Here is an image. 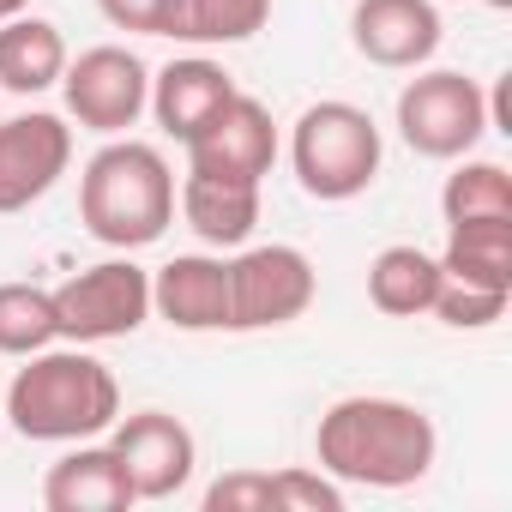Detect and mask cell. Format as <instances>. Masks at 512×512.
I'll use <instances>...</instances> for the list:
<instances>
[{
  "label": "cell",
  "mask_w": 512,
  "mask_h": 512,
  "mask_svg": "<svg viewBox=\"0 0 512 512\" xmlns=\"http://www.w3.org/2000/svg\"><path fill=\"white\" fill-rule=\"evenodd\" d=\"M314 452L320 470L332 482H356V488H410L434 470L440 434L428 422V410L404 404V398H338L320 428H314Z\"/></svg>",
  "instance_id": "obj_1"
},
{
  "label": "cell",
  "mask_w": 512,
  "mask_h": 512,
  "mask_svg": "<svg viewBox=\"0 0 512 512\" xmlns=\"http://www.w3.org/2000/svg\"><path fill=\"white\" fill-rule=\"evenodd\" d=\"M0 416H7L25 440H91L103 428H115L121 416V386L115 374L85 350H37L25 356V368L13 374L7 398H0Z\"/></svg>",
  "instance_id": "obj_2"
},
{
  "label": "cell",
  "mask_w": 512,
  "mask_h": 512,
  "mask_svg": "<svg viewBox=\"0 0 512 512\" xmlns=\"http://www.w3.org/2000/svg\"><path fill=\"white\" fill-rule=\"evenodd\" d=\"M79 223L91 229V241H103L115 253L163 241V229L175 223L169 157L145 139H109L79 175Z\"/></svg>",
  "instance_id": "obj_3"
},
{
  "label": "cell",
  "mask_w": 512,
  "mask_h": 512,
  "mask_svg": "<svg viewBox=\"0 0 512 512\" xmlns=\"http://www.w3.org/2000/svg\"><path fill=\"white\" fill-rule=\"evenodd\" d=\"M290 163H296V181L308 199L344 205V199L368 193L380 175V127L356 103H338V97L308 103L290 133Z\"/></svg>",
  "instance_id": "obj_4"
},
{
  "label": "cell",
  "mask_w": 512,
  "mask_h": 512,
  "mask_svg": "<svg viewBox=\"0 0 512 512\" xmlns=\"http://www.w3.org/2000/svg\"><path fill=\"white\" fill-rule=\"evenodd\" d=\"M398 133L416 157H470L476 139L488 133V91L470 79V73H416L404 91H398Z\"/></svg>",
  "instance_id": "obj_5"
},
{
  "label": "cell",
  "mask_w": 512,
  "mask_h": 512,
  "mask_svg": "<svg viewBox=\"0 0 512 512\" xmlns=\"http://www.w3.org/2000/svg\"><path fill=\"white\" fill-rule=\"evenodd\" d=\"M314 260L290 241L247 247L229 260V332H272L314 308Z\"/></svg>",
  "instance_id": "obj_6"
},
{
  "label": "cell",
  "mask_w": 512,
  "mask_h": 512,
  "mask_svg": "<svg viewBox=\"0 0 512 512\" xmlns=\"http://www.w3.org/2000/svg\"><path fill=\"white\" fill-rule=\"evenodd\" d=\"M145 320H151V272H139L133 260L85 266L55 290V326L67 344H115L133 338Z\"/></svg>",
  "instance_id": "obj_7"
},
{
  "label": "cell",
  "mask_w": 512,
  "mask_h": 512,
  "mask_svg": "<svg viewBox=\"0 0 512 512\" xmlns=\"http://www.w3.org/2000/svg\"><path fill=\"white\" fill-rule=\"evenodd\" d=\"M61 91H67V115L103 139L127 133L145 109H151V67L133 55V49H85L79 61H67L61 73Z\"/></svg>",
  "instance_id": "obj_8"
},
{
  "label": "cell",
  "mask_w": 512,
  "mask_h": 512,
  "mask_svg": "<svg viewBox=\"0 0 512 512\" xmlns=\"http://www.w3.org/2000/svg\"><path fill=\"white\" fill-rule=\"evenodd\" d=\"M278 163V127H272V109L260 97L235 91L193 139H187V169L193 175H217V181H247L260 187Z\"/></svg>",
  "instance_id": "obj_9"
},
{
  "label": "cell",
  "mask_w": 512,
  "mask_h": 512,
  "mask_svg": "<svg viewBox=\"0 0 512 512\" xmlns=\"http://www.w3.org/2000/svg\"><path fill=\"white\" fill-rule=\"evenodd\" d=\"M127 482L139 500H175L187 482H193V464H199V446H193V428L169 410H139V416H115V434H109Z\"/></svg>",
  "instance_id": "obj_10"
},
{
  "label": "cell",
  "mask_w": 512,
  "mask_h": 512,
  "mask_svg": "<svg viewBox=\"0 0 512 512\" xmlns=\"http://www.w3.org/2000/svg\"><path fill=\"white\" fill-rule=\"evenodd\" d=\"M73 163V127L61 115H13L0 121V217L31 211Z\"/></svg>",
  "instance_id": "obj_11"
},
{
  "label": "cell",
  "mask_w": 512,
  "mask_h": 512,
  "mask_svg": "<svg viewBox=\"0 0 512 512\" xmlns=\"http://www.w3.org/2000/svg\"><path fill=\"white\" fill-rule=\"evenodd\" d=\"M350 43L374 67L416 73L440 49V13H434V0H356Z\"/></svg>",
  "instance_id": "obj_12"
},
{
  "label": "cell",
  "mask_w": 512,
  "mask_h": 512,
  "mask_svg": "<svg viewBox=\"0 0 512 512\" xmlns=\"http://www.w3.org/2000/svg\"><path fill=\"white\" fill-rule=\"evenodd\" d=\"M151 308L175 332H229V260L175 253L151 278Z\"/></svg>",
  "instance_id": "obj_13"
},
{
  "label": "cell",
  "mask_w": 512,
  "mask_h": 512,
  "mask_svg": "<svg viewBox=\"0 0 512 512\" xmlns=\"http://www.w3.org/2000/svg\"><path fill=\"white\" fill-rule=\"evenodd\" d=\"M229 97H235V79H229L217 61H205V55L169 61V67L151 79V115H157V127H163L169 139H181V145H187Z\"/></svg>",
  "instance_id": "obj_14"
},
{
  "label": "cell",
  "mask_w": 512,
  "mask_h": 512,
  "mask_svg": "<svg viewBox=\"0 0 512 512\" xmlns=\"http://www.w3.org/2000/svg\"><path fill=\"white\" fill-rule=\"evenodd\" d=\"M139 494L115 458V446H79L43 476V506L49 512H127Z\"/></svg>",
  "instance_id": "obj_15"
},
{
  "label": "cell",
  "mask_w": 512,
  "mask_h": 512,
  "mask_svg": "<svg viewBox=\"0 0 512 512\" xmlns=\"http://www.w3.org/2000/svg\"><path fill=\"white\" fill-rule=\"evenodd\" d=\"M181 217L205 247H247L253 223H260V187L247 181H217V175H193L181 181Z\"/></svg>",
  "instance_id": "obj_16"
},
{
  "label": "cell",
  "mask_w": 512,
  "mask_h": 512,
  "mask_svg": "<svg viewBox=\"0 0 512 512\" xmlns=\"http://www.w3.org/2000/svg\"><path fill=\"white\" fill-rule=\"evenodd\" d=\"M440 272H446L452 284L512 296V217L446 223V253H440Z\"/></svg>",
  "instance_id": "obj_17"
},
{
  "label": "cell",
  "mask_w": 512,
  "mask_h": 512,
  "mask_svg": "<svg viewBox=\"0 0 512 512\" xmlns=\"http://www.w3.org/2000/svg\"><path fill=\"white\" fill-rule=\"evenodd\" d=\"M67 73V43L49 19H0V91L13 97H37L49 85H61Z\"/></svg>",
  "instance_id": "obj_18"
},
{
  "label": "cell",
  "mask_w": 512,
  "mask_h": 512,
  "mask_svg": "<svg viewBox=\"0 0 512 512\" xmlns=\"http://www.w3.org/2000/svg\"><path fill=\"white\" fill-rule=\"evenodd\" d=\"M440 284H446L440 260H434V253H422V247H410V241L380 247L374 266H368V302H374L380 314H392V320L428 314L434 296H440Z\"/></svg>",
  "instance_id": "obj_19"
},
{
  "label": "cell",
  "mask_w": 512,
  "mask_h": 512,
  "mask_svg": "<svg viewBox=\"0 0 512 512\" xmlns=\"http://www.w3.org/2000/svg\"><path fill=\"white\" fill-rule=\"evenodd\" d=\"M272 19V0H175L169 37L175 43H247Z\"/></svg>",
  "instance_id": "obj_20"
},
{
  "label": "cell",
  "mask_w": 512,
  "mask_h": 512,
  "mask_svg": "<svg viewBox=\"0 0 512 512\" xmlns=\"http://www.w3.org/2000/svg\"><path fill=\"white\" fill-rule=\"evenodd\" d=\"M61 338L55 290L43 284H0V356H37Z\"/></svg>",
  "instance_id": "obj_21"
},
{
  "label": "cell",
  "mask_w": 512,
  "mask_h": 512,
  "mask_svg": "<svg viewBox=\"0 0 512 512\" xmlns=\"http://www.w3.org/2000/svg\"><path fill=\"white\" fill-rule=\"evenodd\" d=\"M446 223H476V217H512V175L500 163H458L440 187Z\"/></svg>",
  "instance_id": "obj_22"
},
{
  "label": "cell",
  "mask_w": 512,
  "mask_h": 512,
  "mask_svg": "<svg viewBox=\"0 0 512 512\" xmlns=\"http://www.w3.org/2000/svg\"><path fill=\"white\" fill-rule=\"evenodd\" d=\"M506 302L512 296H500V290H470V284H440V296H434V320H446L452 332H482V326H494L500 314H506Z\"/></svg>",
  "instance_id": "obj_23"
},
{
  "label": "cell",
  "mask_w": 512,
  "mask_h": 512,
  "mask_svg": "<svg viewBox=\"0 0 512 512\" xmlns=\"http://www.w3.org/2000/svg\"><path fill=\"white\" fill-rule=\"evenodd\" d=\"M278 512H344V488L326 470H272Z\"/></svg>",
  "instance_id": "obj_24"
},
{
  "label": "cell",
  "mask_w": 512,
  "mask_h": 512,
  "mask_svg": "<svg viewBox=\"0 0 512 512\" xmlns=\"http://www.w3.org/2000/svg\"><path fill=\"white\" fill-rule=\"evenodd\" d=\"M205 512H278L272 470H229L205 488Z\"/></svg>",
  "instance_id": "obj_25"
},
{
  "label": "cell",
  "mask_w": 512,
  "mask_h": 512,
  "mask_svg": "<svg viewBox=\"0 0 512 512\" xmlns=\"http://www.w3.org/2000/svg\"><path fill=\"white\" fill-rule=\"evenodd\" d=\"M97 13L115 31H139V37H169L175 0H97Z\"/></svg>",
  "instance_id": "obj_26"
},
{
  "label": "cell",
  "mask_w": 512,
  "mask_h": 512,
  "mask_svg": "<svg viewBox=\"0 0 512 512\" xmlns=\"http://www.w3.org/2000/svg\"><path fill=\"white\" fill-rule=\"evenodd\" d=\"M25 7H31V0H0V19H19Z\"/></svg>",
  "instance_id": "obj_27"
},
{
  "label": "cell",
  "mask_w": 512,
  "mask_h": 512,
  "mask_svg": "<svg viewBox=\"0 0 512 512\" xmlns=\"http://www.w3.org/2000/svg\"><path fill=\"white\" fill-rule=\"evenodd\" d=\"M482 7H494V13H506V7H512V0H482Z\"/></svg>",
  "instance_id": "obj_28"
}]
</instances>
